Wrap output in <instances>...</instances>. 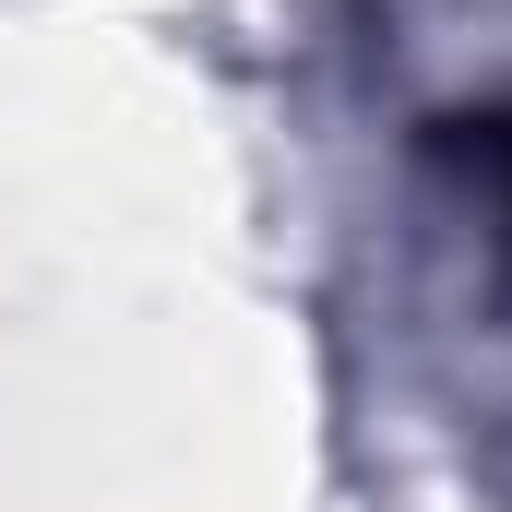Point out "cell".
<instances>
[{
    "mask_svg": "<svg viewBox=\"0 0 512 512\" xmlns=\"http://www.w3.org/2000/svg\"><path fill=\"white\" fill-rule=\"evenodd\" d=\"M441 155H453L465 179H489L501 215H512V120H501V108H489V120H441Z\"/></svg>",
    "mask_w": 512,
    "mask_h": 512,
    "instance_id": "6da1fadb",
    "label": "cell"
}]
</instances>
